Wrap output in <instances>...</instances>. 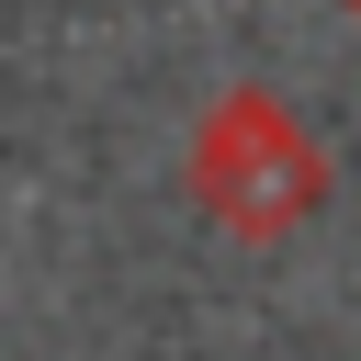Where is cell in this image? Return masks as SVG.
Instances as JSON below:
<instances>
[{"label":"cell","mask_w":361,"mask_h":361,"mask_svg":"<svg viewBox=\"0 0 361 361\" xmlns=\"http://www.w3.org/2000/svg\"><path fill=\"white\" fill-rule=\"evenodd\" d=\"M180 180H192V203H203L226 237H248V248L305 237V226L327 214V192H338L316 124H305L282 90H214L203 124L180 135Z\"/></svg>","instance_id":"1"},{"label":"cell","mask_w":361,"mask_h":361,"mask_svg":"<svg viewBox=\"0 0 361 361\" xmlns=\"http://www.w3.org/2000/svg\"><path fill=\"white\" fill-rule=\"evenodd\" d=\"M350 11H361V0H350Z\"/></svg>","instance_id":"2"}]
</instances>
